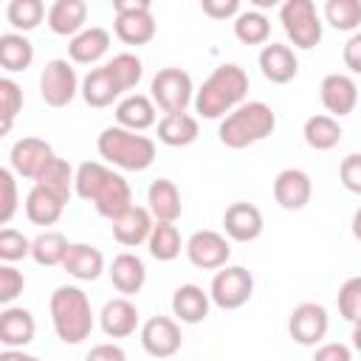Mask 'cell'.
I'll use <instances>...</instances> for the list:
<instances>
[{"instance_id": "6da1fadb", "label": "cell", "mask_w": 361, "mask_h": 361, "mask_svg": "<svg viewBox=\"0 0 361 361\" xmlns=\"http://www.w3.org/2000/svg\"><path fill=\"white\" fill-rule=\"evenodd\" d=\"M248 93V76L240 65H220L214 73L203 82V87L195 96V110L203 118H220L243 104Z\"/></svg>"}, {"instance_id": "7a4b0ae2", "label": "cell", "mask_w": 361, "mask_h": 361, "mask_svg": "<svg viewBox=\"0 0 361 361\" xmlns=\"http://www.w3.org/2000/svg\"><path fill=\"white\" fill-rule=\"evenodd\" d=\"M274 130H276V113L265 102H245L223 118L217 135L228 149H245L268 138Z\"/></svg>"}, {"instance_id": "3957f363", "label": "cell", "mask_w": 361, "mask_h": 361, "mask_svg": "<svg viewBox=\"0 0 361 361\" xmlns=\"http://www.w3.org/2000/svg\"><path fill=\"white\" fill-rule=\"evenodd\" d=\"M51 319L59 341L65 344H79L93 330L90 302L79 288H71V285H62L51 293Z\"/></svg>"}, {"instance_id": "277c9868", "label": "cell", "mask_w": 361, "mask_h": 361, "mask_svg": "<svg viewBox=\"0 0 361 361\" xmlns=\"http://www.w3.org/2000/svg\"><path fill=\"white\" fill-rule=\"evenodd\" d=\"M99 155L121 169L141 172L155 161V141L138 133H130L124 127H107L99 135Z\"/></svg>"}, {"instance_id": "5b68a950", "label": "cell", "mask_w": 361, "mask_h": 361, "mask_svg": "<svg viewBox=\"0 0 361 361\" xmlns=\"http://www.w3.org/2000/svg\"><path fill=\"white\" fill-rule=\"evenodd\" d=\"M116 37L124 45H147L155 37V17L147 0H116Z\"/></svg>"}, {"instance_id": "8992f818", "label": "cell", "mask_w": 361, "mask_h": 361, "mask_svg": "<svg viewBox=\"0 0 361 361\" xmlns=\"http://www.w3.org/2000/svg\"><path fill=\"white\" fill-rule=\"evenodd\" d=\"M279 20H282L288 39L296 48L310 51L322 42V23H319L316 6L310 0H288L279 11Z\"/></svg>"}, {"instance_id": "52a82bcc", "label": "cell", "mask_w": 361, "mask_h": 361, "mask_svg": "<svg viewBox=\"0 0 361 361\" xmlns=\"http://www.w3.org/2000/svg\"><path fill=\"white\" fill-rule=\"evenodd\" d=\"M152 102L169 116V113H186L192 102V76L183 68H161L152 76Z\"/></svg>"}, {"instance_id": "ba28073f", "label": "cell", "mask_w": 361, "mask_h": 361, "mask_svg": "<svg viewBox=\"0 0 361 361\" xmlns=\"http://www.w3.org/2000/svg\"><path fill=\"white\" fill-rule=\"evenodd\" d=\"M254 293V276L248 268L243 265H231V268H223L214 274L212 279V302L223 310H237L243 307Z\"/></svg>"}, {"instance_id": "9c48e42d", "label": "cell", "mask_w": 361, "mask_h": 361, "mask_svg": "<svg viewBox=\"0 0 361 361\" xmlns=\"http://www.w3.org/2000/svg\"><path fill=\"white\" fill-rule=\"evenodd\" d=\"M39 96L51 107H65L76 96V71L65 59L45 62L39 73Z\"/></svg>"}, {"instance_id": "30bf717a", "label": "cell", "mask_w": 361, "mask_h": 361, "mask_svg": "<svg viewBox=\"0 0 361 361\" xmlns=\"http://www.w3.org/2000/svg\"><path fill=\"white\" fill-rule=\"evenodd\" d=\"M288 333L296 344L313 347L327 336V310L316 302H302L288 319Z\"/></svg>"}, {"instance_id": "8fae6325", "label": "cell", "mask_w": 361, "mask_h": 361, "mask_svg": "<svg viewBox=\"0 0 361 361\" xmlns=\"http://www.w3.org/2000/svg\"><path fill=\"white\" fill-rule=\"evenodd\" d=\"M186 254H189V262L200 271H214V268H223L231 257V248H228V240L217 231H195L186 243Z\"/></svg>"}, {"instance_id": "7c38bea8", "label": "cell", "mask_w": 361, "mask_h": 361, "mask_svg": "<svg viewBox=\"0 0 361 361\" xmlns=\"http://www.w3.org/2000/svg\"><path fill=\"white\" fill-rule=\"evenodd\" d=\"M141 344L152 358H169L180 350L183 336L175 319L169 316H152L141 327Z\"/></svg>"}, {"instance_id": "4fadbf2b", "label": "cell", "mask_w": 361, "mask_h": 361, "mask_svg": "<svg viewBox=\"0 0 361 361\" xmlns=\"http://www.w3.org/2000/svg\"><path fill=\"white\" fill-rule=\"evenodd\" d=\"M54 158H56L54 147L42 138H20L11 147V169L23 178H31V180H37Z\"/></svg>"}, {"instance_id": "5bb4252c", "label": "cell", "mask_w": 361, "mask_h": 361, "mask_svg": "<svg viewBox=\"0 0 361 361\" xmlns=\"http://www.w3.org/2000/svg\"><path fill=\"white\" fill-rule=\"evenodd\" d=\"M310 195H313V186H310V178L302 172V169H282L276 178H274V197L282 209L288 212H299L310 203Z\"/></svg>"}, {"instance_id": "9a60e30c", "label": "cell", "mask_w": 361, "mask_h": 361, "mask_svg": "<svg viewBox=\"0 0 361 361\" xmlns=\"http://www.w3.org/2000/svg\"><path fill=\"white\" fill-rule=\"evenodd\" d=\"M223 226H226V234L237 243H251L262 234V212L248 203V200H237L226 209L223 214Z\"/></svg>"}, {"instance_id": "2e32d148", "label": "cell", "mask_w": 361, "mask_h": 361, "mask_svg": "<svg viewBox=\"0 0 361 361\" xmlns=\"http://www.w3.org/2000/svg\"><path fill=\"white\" fill-rule=\"evenodd\" d=\"M322 104L333 116H350L358 104V87L350 76L344 73H330L322 79Z\"/></svg>"}, {"instance_id": "e0dca14e", "label": "cell", "mask_w": 361, "mask_h": 361, "mask_svg": "<svg viewBox=\"0 0 361 361\" xmlns=\"http://www.w3.org/2000/svg\"><path fill=\"white\" fill-rule=\"evenodd\" d=\"M110 228H113L116 243H121L127 248H135L144 240H149V234H152V214H149V209L133 203L121 217L113 220Z\"/></svg>"}, {"instance_id": "ac0fdd59", "label": "cell", "mask_w": 361, "mask_h": 361, "mask_svg": "<svg viewBox=\"0 0 361 361\" xmlns=\"http://www.w3.org/2000/svg\"><path fill=\"white\" fill-rule=\"evenodd\" d=\"M259 71H262V76H265L268 82L285 85V82H290V79L296 76L299 62H296V54H293L288 45L271 42V45H265V48L259 51Z\"/></svg>"}, {"instance_id": "d6986e66", "label": "cell", "mask_w": 361, "mask_h": 361, "mask_svg": "<svg viewBox=\"0 0 361 361\" xmlns=\"http://www.w3.org/2000/svg\"><path fill=\"white\" fill-rule=\"evenodd\" d=\"M147 203H149V214L158 223H175L180 217V209H183L180 192H178V186L169 178H158V180L149 183Z\"/></svg>"}, {"instance_id": "ffe728a7", "label": "cell", "mask_w": 361, "mask_h": 361, "mask_svg": "<svg viewBox=\"0 0 361 361\" xmlns=\"http://www.w3.org/2000/svg\"><path fill=\"white\" fill-rule=\"evenodd\" d=\"M118 93H121V85H118V79L113 76L110 65L93 68V71L85 76V82H82V99H85L90 107H107V104H113V102L118 99Z\"/></svg>"}, {"instance_id": "44dd1931", "label": "cell", "mask_w": 361, "mask_h": 361, "mask_svg": "<svg viewBox=\"0 0 361 361\" xmlns=\"http://www.w3.org/2000/svg\"><path fill=\"white\" fill-rule=\"evenodd\" d=\"M135 327H138V310H135V305L127 296L110 299L104 305V310H102V330L110 338H124V336L135 333Z\"/></svg>"}, {"instance_id": "7402d4cb", "label": "cell", "mask_w": 361, "mask_h": 361, "mask_svg": "<svg viewBox=\"0 0 361 361\" xmlns=\"http://www.w3.org/2000/svg\"><path fill=\"white\" fill-rule=\"evenodd\" d=\"M93 206H96V212L102 214V217H107L110 223L116 220V217H121L130 206H133V192H130V183L121 178V175H110V180L102 186V192H99V197L93 200Z\"/></svg>"}, {"instance_id": "603a6c76", "label": "cell", "mask_w": 361, "mask_h": 361, "mask_svg": "<svg viewBox=\"0 0 361 361\" xmlns=\"http://www.w3.org/2000/svg\"><path fill=\"white\" fill-rule=\"evenodd\" d=\"M62 268H65L71 276H76V279L93 282V279H99V274L104 271V257H102L99 248H93V245H87V243H73V245L68 248V254H65Z\"/></svg>"}, {"instance_id": "cb8c5ba5", "label": "cell", "mask_w": 361, "mask_h": 361, "mask_svg": "<svg viewBox=\"0 0 361 361\" xmlns=\"http://www.w3.org/2000/svg\"><path fill=\"white\" fill-rule=\"evenodd\" d=\"M144 279H147V268H144V262L135 254L124 251V254H118L113 259V265H110V282H113V288L118 293H124V296L138 293L144 288Z\"/></svg>"}, {"instance_id": "d4e9b609", "label": "cell", "mask_w": 361, "mask_h": 361, "mask_svg": "<svg viewBox=\"0 0 361 361\" xmlns=\"http://www.w3.org/2000/svg\"><path fill=\"white\" fill-rule=\"evenodd\" d=\"M34 316L25 307H6L0 313V341L6 347H25L34 338Z\"/></svg>"}, {"instance_id": "484cf974", "label": "cell", "mask_w": 361, "mask_h": 361, "mask_svg": "<svg viewBox=\"0 0 361 361\" xmlns=\"http://www.w3.org/2000/svg\"><path fill=\"white\" fill-rule=\"evenodd\" d=\"M107 48H110V34H107V28L90 25V28H85L82 34H76V37L71 39L68 54H71L73 62L90 65V62H96L99 56H104Z\"/></svg>"}, {"instance_id": "4316f807", "label": "cell", "mask_w": 361, "mask_h": 361, "mask_svg": "<svg viewBox=\"0 0 361 361\" xmlns=\"http://www.w3.org/2000/svg\"><path fill=\"white\" fill-rule=\"evenodd\" d=\"M116 121H118V127H124L130 133H141V130L152 127L155 124V104H152V99H147L141 93L127 96L116 107Z\"/></svg>"}, {"instance_id": "83f0119b", "label": "cell", "mask_w": 361, "mask_h": 361, "mask_svg": "<svg viewBox=\"0 0 361 361\" xmlns=\"http://www.w3.org/2000/svg\"><path fill=\"white\" fill-rule=\"evenodd\" d=\"M68 200L56 197L54 192L42 189L34 183V189L28 192L25 197V217L34 223V226H54L59 217H62V209H65Z\"/></svg>"}, {"instance_id": "f1b7e54d", "label": "cell", "mask_w": 361, "mask_h": 361, "mask_svg": "<svg viewBox=\"0 0 361 361\" xmlns=\"http://www.w3.org/2000/svg\"><path fill=\"white\" fill-rule=\"evenodd\" d=\"M209 293H203V288L197 285H180L172 293V313L186 322V324H197L209 316Z\"/></svg>"}, {"instance_id": "f546056e", "label": "cell", "mask_w": 361, "mask_h": 361, "mask_svg": "<svg viewBox=\"0 0 361 361\" xmlns=\"http://www.w3.org/2000/svg\"><path fill=\"white\" fill-rule=\"evenodd\" d=\"M87 20V6L82 0H56L48 8V25L54 34L59 37H71L76 34ZM82 34V31H79Z\"/></svg>"}, {"instance_id": "4dcf8cb0", "label": "cell", "mask_w": 361, "mask_h": 361, "mask_svg": "<svg viewBox=\"0 0 361 361\" xmlns=\"http://www.w3.org/2000/svg\"><path fill=\"white\" fill-rule=\"evenodd\" d=\"M197 138V118L189 113H169L158 121V141L166 147H189Z\"/></svg>"}, {"instance_id": "1f68e13d", "label": "cell", "mask_w": 361, "mask_h": 361, "mask_svg": "<svg viewBox=\"0 0 361 361\" xmlns=\"http://www.w3.org/2000/svg\"><path fill=\"white\" fill-rule=\"evenodd\" d=\"M302 135H305V141H307L310 149L327 152V149H333L341 141V124L333 116H310L305 121Z\"/></svg>"}, {"instance_id": "d6a6232c", "label": "cell", "mask_w": 361, "mask_h": 361, "mask_svg": "<svg viewBox=\"0 0 361 361\" xmlns=\"http://www.w3.org/2000/svg\"><path fill=\"white\" fill-rule=\"evenodd\" d=\"M34 59V48L23 34H3L0 37V65L6 71H25Z\"/></svg>"}, {"instance_id": "836d02e7", "label": "cell", "mask_w": 361, "mask_h": 361, "mask_svg": "<svg viewBox=\"0 0 361 361\" xmlns=\"http://www.w3.org/2000/svg\"><path fill=\"white\" fill-rule=\"evenodd\" d=\"M110 169L104 166V164H99V161H85V164H79V169H76V180H73V186H76V195L82 197V200H96L99 197V192H102V186L110 180Z\"/></svg>"}, {"instance_id": "e575fe53", "label": "cell", "mask_w": 361, "mask_h": 361, "mask_svg": "<svg viewBox=\"0 0 361 361\" xmlns=\"http://www.w3.org/2000/svg\"><path fill=\"white\" fill-rule=\"evenodd\" d=\"M68 248H71V243L65 240V234H59V231H45V234H39V237L31 243V257H34L37 265L51 268V265H62V262H65Z\"/></svg>"}, {"instance_id": "d590c367", "label": "cell", "mask_w": 361, "mask_h": 361, "mask_svg": "<svg viewBox=\"0 0 361 361\" xmlns=\"http://www.w3.org/2000/svg\"><path fill=\"white\" fill-rule=\"evenodd\" d=\"M76 180V175H73V169H71V164L65 161V158H54L45 169H42V175L34 180L37 186H42V189H48V192H54L56 197H62V200H71V183Z\"/></svg>"}, {"instance_id": "8d00e7d4", "label": "cell", "mask_w": 361, "mask_h": 361, "mask_svg": "<svg viewBox=\"0 0 361 361\" xmlns=\"http://www.w3.org/2000/svg\"><path fill=\"white\" fill-rule=\"evenodd\" d=\"M147 243H149V254L158 262H172L180 254V231L172 223H155Z\"/></svg>"}, {"instance_id": "74e56055", "label": "cell", "mask_w": 361, "mask_h": 361, "mask_svg": "<svg viewBox=\"0 0 361 361\" xmlns=\"http://www.w3.org/2000/svg\"><path fill=\"white\" fill-rule=\"evenodd\" d=\"M268 34H271V23L259 11H245L234 23V37L243 45H262L268 42Z\"/></svg>"}, {"instance_id": "f35d334b", "label": "cell", "mask_w": 361, "mask_h": 361, "mask_svg": "<svg viewBox=\"0 0 361 361\" xmlns=\"http://www.w3.org/2000/svg\"><path fill=\"white\" fill-rule=\"evenodd\" d=\"M6 17L17 31H31L42 23L45 6L39 0H11L8 8H6Z\"/></svg>"}, {"instance_id": "ab89813d", "label": "cell", "mask_w": 361, "mask_h": 361, "mask_svg": "<svg viewBox=\"0 0 361 361\" xmlns=\"http://www.w3.org/2000/svg\"><path fill=\"white\" fill-rule=\"evenodd\" d=\"M324 17L338 31H353L361 25V0H330L324 6Z\"/></svg>"}, {"instance_id": "60d3db41", "label": "cell", "mask_w": 361, "mask_h": 361, "mask_svg": "<svg viewBox=\"0 0 361 361\" xmlns=\"http://www.w3.org/2000/svg\"><path fill=\"white\" fill-rule=\"evenodd\" d=\"M20 110H23V90H20V85L11 82V79H0V118H3L0 130L3 133L11 130V121H14V116Z\"/></svg>"}, {"instance_id": "b9f144b4", "label": "cell", "mask_w": 361, "mask_h": 361, "mask_svg": "<svg viewBox=\"0 0 361 361\" xmlns=\"http://www.w3.org/2000/svg\"><path fill=\"white\" fill-rule=\"evenodd\" d=\"M110 71H113V76L118 79L121 90L135 87V85L141 82V76H144V65H141V59H138L135 54H118V56H113Z\"/></svg>"}, {"instance_id": "7bdbcfd3", "label": "cell", "mask_w": 361, "mask_h": 361, "mask_svg": "<svg viewBox=\"0 0 361 361\" xmlns=\"http://www.w3.org/2000/svg\"><path fill=\"white\" fill-rule=\"evenodd\" d=\"M338 313L353 324L361 322V276H350L338 288Z\"/></svg>"}, {"instance_id": "ee69618b", "label": "cell", "mask_w": 361, "mask_h": 361, "mask_svg": "<svg viewBox=\"0 0 361 361\" xmlns=\"http://www.w3.org/2000/svg\"><path fill=\"white\" fill-rule=\"evenodd\" d=\"M25 254H31V243L14 228H3L0 231V259L14 262V259H23Z\"/></svg>"}, {"instance_id": "f6af8a7d", "label": "cell", "mask_w": 361, "mask_h": 361, "mask_svg": "<svg viewBox=\"0 0 361 361\" xmlns=\"http://www.w3.org/2000/svg\"><path fill=\"white\" fill-rule=\"evenodd\" d=\"M17 212V183L8 169H0V223L6 226Z\"/></svg>"}, {"instance_id": "bcb514c9", "label": "cell", "mask_w": 361, "mask_h": 361, "mask_svg": "<svg viewBox=\"0 0 361 361\" xmlns=\"http://www.w3.org/2000/svg\"><path fill=\"white\" fill-rule=\"evenodd\" d=\"M23 288H25L23 274H20L17 268H11V265H3V268H0V302H3V305L14 302V299L23 293Z\"/></svg>"}, {"instance_id": "7dc6e473", "label": "cell", "mask_w": 361, "mask_h": 361, "mask_svg": "<svg viewBox=\"0 0 361 361\" xmlns=\"http://www.w3.org/2000/svg\"><path fill=\"white\" fill-rule=\"evenodd\" d=\"M338 178H341V183H344L347 192L361 195V152L347 155V158L341 161V166H338Z\"/></svg>"}, {"instance_id": "c3c4849f", "label": "cell", "mask_w": 361, "mask_h": 361, "mask_svg": "<svg viewBox=\"0 0 361 361\" xmlns=\"http://www.w3.org/2000/svg\"><path fill=\"white\" fill-rule=\"evenodd\" d=\"M200 11L212 20H228L240 11V3L237 0H203L200 3Z\"/></svg>"}, {"instance_id": "681fc988", "label": "cell", "mask_w": 361, "mask_h": 361, "mask_svg": "<svg viewBox=\"0 0 361 361\" xmlns=\"http://www.w3.org/2000/svg\"><path fill=\"white\" fill-rule=\"evenodd\" d=\"M313 361H353V353L347 344H322L316 353H313Z\"/></svg>"}, {"instance_id": "f907efd6", "label": "cell", "mask_w": 361, "mask_h": 361, "mask_svg": "<svg viewBox=\"0 0 361 361\" xmlns=\"http://www.w3.org/2000/svg\"><path fill=\"white\" fill-rule=\"evenodd\" d=\"M85 361H127V355H124V350L116 347V344H96V347L87 353Z\"/></svg>"}, {"instance_id": "816d5d0a", "label": "cell", "mask_w": 361, "mask_h": 361, "mask_svg": "<svg viewBox=\"0 0 361 361\" xmlns=\"http://www.w3.org/2000/svg\"><path fill=\"white\" fill-rule=\"evenodd\" d=\"M344 65L353 73H361V34H353L344 45Z\"/></svg>"}, {"instance_id": "f5cc1de1", "label": "cell", "mask_w": 361, "mask_h": 361, "mask_svg": "<svg viewBox=\"0 0 361 361\" xmlns=\"http://www.w3.org/2000/svg\"><path fill=\"white\" fill-rule=\"evenodd\" d=\"M353 237L361 243V209H355V214H353Z\"/></svg>"}, {"instance_id": "db71d44e", "label": "cell", "mask_w": 361, "mask_h": 361, "mask_svg": "<svg viewBox=\"0 0 361 361\" xmlns=\"http://www.w3.org/2000/svg\"><path fill=\"white\" fill-rule=\"evenodd\" d=\"M28 355H23V353H14V350H8V353H3L0 355V361H25Z\"/></svg>"}, {"instance_id": "11a10c76", "label": "cell", "mask_w": 361, "mask_h": 361, "mask_svg": "<svg viewBox=\"0 0 361 361\" xmlns=\"http://www.w3.org/2000/svg\"><path fill=\"white\" fill-rule=\"evenodd\" d=\"M353 347H355V350L361 353V322H358V324L353 327Z\"/></svg>"}, {"instance_id": "9f6ffc18", "label": "cell", "mask_w": 361, "mask_h": 361, "mask_svg": "<svg viewBox=\"0 0 361 361\" xmlns=\"http://www.w3.org/2000/svg\"><path fill=\"white\" fill-rule=\"evenodd\" d=\"M25 361H39V358H31V355H28V358H25Z\"/></svg>"}]
</instances>
